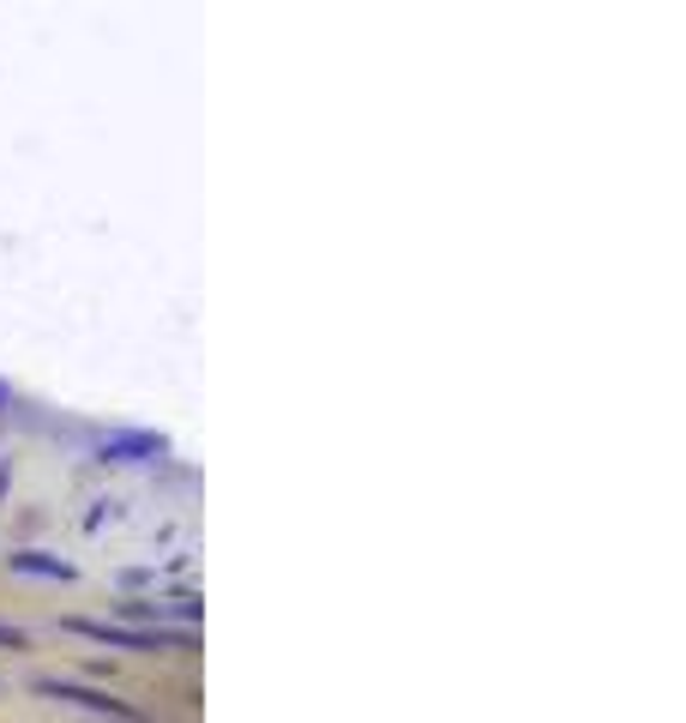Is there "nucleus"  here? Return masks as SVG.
Returning <instances> with one entry per match:
<instances>
[{"label": "nucleus", "instance_id": "1", "mask_svg": "<svg viewBox=\"0 0 686 723\" xmlns=\"http://www.w3.org/2000/svg\"><path fill=\"white\" fill-rule=\"evenodd\" d=\"M42 693H49V700H72V705H91V712H109V717H127V723H133V705L109 700V693H91V687H61V682H42Z\"/></svg>", "mask_w": 686, "mask_h": 723}, {"label": "nucleus", "instance_id": "2", "mask_svg": "<svg viewBox=\"0 0 686 723\" xmlns=\"http://www.w3.org/2000/svg\"><path fill=\"white\" fill-rule=\"evenodd\" d=\"M151 452H157V440H151V434H127V440H109V452H102V459L139 465V459H151Z\"/></svg>", "mask_w": 686, "mask_h": 723}, {"label": "nucleus", "instance_id": "3", "mask_svg": "<svg viewBox=\"0 0 686 723\" xmlns=\"http://www.w3.org/2000/svg\"><path fill=\"white\" fill-rule=\"evenodd\" d=\"M12 573H37V579H67V560H49V555H12Z\"/></svg>", "mask_w": 686, "mask_h": 723}, {"label": "nucleus", "instance_id": "4", "mask_svg": "<svg viewBox=\"0 0 686 723\" xmlns=\"http://www.w3.org/2000/svg\"><path fill=\"white\" fill-rule=\"evenodd\" d=\"M0 645H12V652H19V645H24V633H19V627H0Z\"/></svg>", "mask_w": 686, "mask_h": 723}]
</instances>
